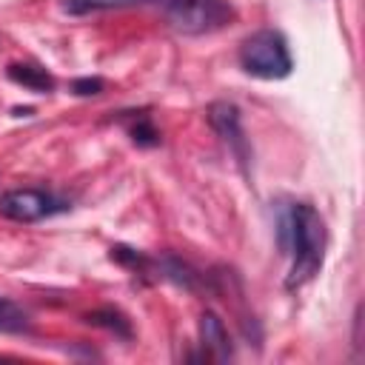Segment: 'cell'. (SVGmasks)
I'll list each match as a JSON object with an SVG mask.
<instances>
[{
    "label": "cell",
    "mask_w": 365,
    "mask_h": 365,
    "mask_svg": "<svg viewBox=\"0 0 365 365\" xmlns=\"http://www.w3.org/2000/svg\"><path fill=\"white\" fill-rule=\"evenodd\" d=\"M240 66L259 80H282L291 74L294 60L288 43L274 29H259L240 43Z\"/></svg>",
    "instance_id": "obj_2"
},
{
    "label": "cell",
    "mask_w": 365,
    "mask_h": 365,
    "mask_svg": "<svg viewBox=\"0 0 365 365\" xmlns=\"http://www.w3.org/2000/svg\"><path fill=\"white\" fill-rule=\"evenodd\" d=\"M111 259L125 265V268H134V271H145L151 265V259L137 251V248H128V245H111Z\"/></svg>",
    "instance_id": "obj_13"
},
{
    "label": "cell",
    "mask_w": 365,
    "mask_h": 365,
    "mask_svg": "<svg viewBox=\"0 0 365 365\" xmlns=\"http://www.w3.org/2000/svg\"><path fill=\"white\" fill-rule=\"evenodd\" d=\"M165 3H171V0H165Z\"/></svg>",
    "instance_id": "obj_16"
},
{
    "label": "cell",
    "mask_w": 365,
    "mask_h": 365,
    "mask_svg": "<svg viewBox=\"0 0 365 365\" xmlns=\"http://www.w3.org/2000/svg\"><path fill=\"white\" fill-rule=\"evenodd\" d=\"M60 208L63 202H57L43 188H14V191L0 194V214L17 222H37Z\"/></svg>",
    "instance_id": "obj_4"
},
{
    "label": "cell",
    "mask_w": 365,
    "mask_h": 365,
    "mask_svg": "<svg viewBox=\"0 0 365 365\" xmlns=\"http://www.w3.org/2000/svg\"><path fill=\"white\" fill-rule=\"evenodd\" d=\"M103 80L100 77H77L74 83H71V91L77 94V97H94V94H100L103 91Z\"/></svg>",
    "instance_id": "obj_14"
},
{
    "label": "cell",
    "mask_w": 365,
    "mask_h": 365,
    "mask_svg": "<svg viewBox=\"0 0 365 365\" xmlns=\"http://www.w3.org/2000/svg\"><path fill=\"white\" fill-rule=\"evenodd\" d=\"M234 17V9L225 0H171L168 23L182 34H205L222 29Z\"/></svg>",
    "instance_id": "obj_3"
},
{
    "label": "cell",
    "mask_w": 365,
    "mask_h": 365,
    "mask_svg": "<svg viewBox=\"0 0 365 365\" xmlns=\"http://www.w3.org/2000/svg\"><path fill=\"white\" fill-rule=\"evenodd\" d=\"M29 331H31L29 314L17 302L0 297V334H29Z\"/></svg>",
    "instance_id": "obj_9"
},
{
    "label": "cell",
    "mask_w": 365,
    "mask_h": 365,
    "mask_svg": "<svg viewBox=\"0 0 365 365\" xmlns=\"http://www.w3.org/2000/svg\"><path fill=\"white\" fill-rule=\"evenodd\" d=\"M208 123L228 143V148L237 154V160L245 165L248 163V143H245V134H242L240 108L234 103H228V100H214L208 106Z\"/></svg>",
    "instance_id": "obj_5"
},
{
    "label": "cell",
    "mask_w": 365,
    "mask_h": 365,
    "mask_svg": "<svg viewBox=\"0 0 365 365\" xmlns=\"http://www.w3.org/2000/svg\"><path fill=\"white\" fill-rule=\"evenodd\" d=\"M128 137H131L137 145H145V148H151V145L160 143V131L154 128V123H151L148 114H143V111L128 123Z\"/></svg>",
    "instance_id": "obj_10"
},
{
    "label": "cell",
    "mask_w": 365,
    "mask_h": 365,
    "mask_svg": "<svg viewBox=\"0 0 365 365\" xmlns=\"http://www.w3.org/2000/svg\"><path fill=\"white\" fill-rule=\"evenodd\" d=\"M6 74H9L11 83H17L23 88H31V91H40V94L54 91V77L43 66H34V63H9Z\"/></svg>",
    "instance_id": "obj_7"
},
{
    "label": "cell",
    "mask_w": 365,
    "mask_h": 365,
    "mask_svg": "<svg viewBox=\"0 0 365 365\" xmlns=\"http://www.w3.org/2000/svg\"><path fill=\"white\" fill-rule=\"evenodd\" d=\"M83 322H88V325H94V328H103V331H111V334L120 336V339H131V336H134L128 317H125L123 311H117V308H97V311H88V314L83 317Z\"/></svg>",
    "instance_id": "obj_8"
},
{
    "label": "cell",
    "mask_w": 365,
    "mask_h": 365,
    "mask_svg": "<svg viewBox=\"0 0 365 365\" xmlns=\"http://www.w3.org/2000/svg\"><path fill=\"white\" fill-rule=\"evenodd\" d=\"M277 237H279L282 254H294V265H291V274L285 279V288L294 291V288L305 285L322 265L325 222L311 202H297L282 214Z\"/></svg>",
    "instance_id": "obj_1"
},
{
    "label": "cell",
    "mask_w": 365,
    "mask_h": 365,
    "mask_svg": "<svg viewBox=\"0 0 365 365\" xmlns=\"http://www.w3.org/2000/svg\"><path fill=\"white\" fill-rule=\"evenodd\" d=\"M31 111H34V108H29V106H26V108H14V117H29Z\"/></svg>",
    "instance_id": "obj_15"
},
{
    "label": "cell",
    "mask_w": 365,
    "mask_h": 365,
    "mask_svg": "<svg viewBox=\"0 0 365 365\" xmlns=\"http://www.w3.org/2000/svg\"><path fill=\"white\" fill-rule=\"evenodd\" d=\"M160 271H163V277L174 279V282L182 285V288H194V285H197V274H194L182 259H177V257H163V259H160Z\"/></svg>",
    "instance_id": "obj_11"
},
{
    "label": "cell",
    "mask_w": 365,
    "mask_h": 365,
    "mask_svg": "<svg viewBox=\"0 0 365 365\" xmlns=\"http://www.w3.org/2000/svg\"><path fill=\"white\" fill-rule=\"evenodd\" d=\"M137 3H145V0H63V9L68 14H88L97 9H125Z\"/></svg>",
    "instance_id": "obj_12"
},
{
    "label": "cell",
    "mask_w": 365,
    "mask_h": 365,
    "mask_svg": "<svg viewBox=\"0 0 365 365\" xmlns=\"http://www.w3.org/2000/svg\"><path fill=\"white\" fill-rule=\"evenodd\" d=\"M200 342H202L205 359L228 362V359L234 356V348H231L228 331H225L222 319H220L214 311H205V314L200 317Z\"/></svg>",
    "instance_id": "obj_6"
}]
</instances>
